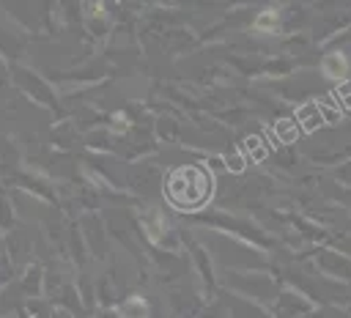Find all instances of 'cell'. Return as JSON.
Masks as SVG:
<instances>
[]
</instances>
